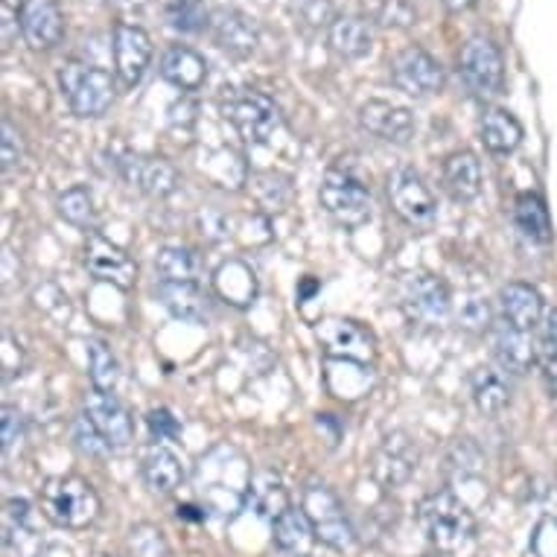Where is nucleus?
<instances>
[{
	"label": "nucleus",
	"instance_id": "obj_1",
	"mask_svg": "<svg viewBox=\"0 0 557 557\" xmlns=\"http://www.w3.org/2000/svg\"><path fill=\"white\" fill-rule=\"evenodd\" d=\"M418 520H421V529L426 534V540L438 548L441 555H461V552L473 546L475 517L449 491L426 496L418 505Z\"/></svg>",
	"mask_w": 557,
	"mask_h": 557
},
{
	"label": "nucleus",
	"instance_id": "obj_2",
	"mask_svg": "<svg viewBox=\"0 0 557 557\" xmlns=\"http://www.w3.org/2000/svg\"><path fill=\"white\" fill-rule=\"evenodd\" d=\"M100 508L97 491L79 475H53L41 487V513L59 529H88Z\"/></svg>",
	"mask_w": 557,
	"mask_h": 557
},
{
	"label": "nucleus",
	"instance_id": "obj_3",
	"mask_svg": "<svg viewBox=\"0 0 557 557\" xmlns=\"http://www.w3.org/2000/svg\"><path fill=\"white\" fill-rule=\"evenodd\" d=\"M321 208L345 228H359L371 220V190L354 170L330 166L321 182Z\"/></svg>",
	"mask_w": 557,
	"mask_h": 557
},
{
	"label": "nucleus",
	"instance_id": "obj_4",
	"mask_svg": "<svg viewBox=\"0 0 557 557\" xmlns=\"http://www.w3.org/2000/svg\"><path fill=\"white\" fill-rule=\"evenodd\" d=\"M59 83L76 117H102L114 102V79L94 64L71 62L59 74Z\"/></svg>",
	"mask_w": 557,
	"mask_h": 557
},
{
	"label": "nucleus",
	"instance_id": "obj_5",
	"mask_svg": "<svg viewBox=\"0 0 557 557\" xmlns=\"http://www.w3.org/2000/svg\"><path fill=\"white\" fill-rule=\"evenodd\" d=\"M304 513H307V520L312 522V529H315V537L330 548H338V552H345V548L354 546V529H350V520H347L345 505L338 499L333 491H330L327 484L312 482L304 487Z\"/></svg>",
	"mask_w": 557,
	"mask_h": 557
},
{
	"label": "nucleus",
	"instance_id": "obj_6",
	"mask_svg": "<svg viewBox=\"0 0 557 557\" xmlns=\"http://www.w3.org/2000/svg\"><path fill=\"white\" fill-rule=\"evenodd\" d=\"M461 76L479 100H494L503 91L505 64L499 47L484 36H473L461 50Z\"/></svg>",
	"mask_w": 557,
	"mask_h": 557
},
{
	"label": "nucleus",
	"instance_id": "obj_7",
	"mask_svg": "<svg viewBox=\"0 0 557 557\" xmlns=\"http://www.w3.org/2000/svg\"><path fill=\"white\" fill-rule=\"evenodd\" d=\"M315 336L321 342V350L330 359L354 362V366H371L376 357L374 333L350 319H327L315 327Z\"/></svg>",
	"mask_w": 557,
	"mask_h": 557
},
{
	"label": "nucleus",
	"instance_id": "obj_8",
	"mask_svg": "<svg viewBox=\"0 0 557 557\" xmlns=\"http://www.w3.org/2000/svg\"><path fill=\"white\" fill-rule=\"evenodd\" d=\"M388 201L397 211L403 222H409L414 228H430L435 216H438V205H435V196L423 184V178L411 166H403V170H394L388 175Z\"/></svg>",
	"mask_w": 557,
	"mask_h": 557
},
{
	"label": "nucleus",
	"instance_id": "obj_9",
	"mask_svg": "<svg viewBox=\"0 0 557 557\" xmlns=\"http://www.w3.org/2000/svg\"><path fill=\"white\" fill-rule=\"evenodd\" d=\"M392 83L397 91L423 100L444 88V67L421 47H406L392 59Z\"/></svg>",
	"mask_w": 557,
	"mask_h": 557
},
{
	"label": "nucleus",
	"instance_id": "obj_10",
	"mask_svg": "<svg viewBox=\"0 0 557 557\" xmlns=\"http://www.w3.org/2000/svg\"><path fill=\"white\" fill-rule=\"evenodd\" d=\"M231 123L246 137L248 144H269L272 135L281 128V111L265 94L246 91L237 94L228 109Z\"/></svg>",
	"mask_w": 557,
	"mask_h": 557
},
{
	"label": "nucleus",
	"instance_id": "obj_11",
	"mask_svg": "<svg viewBox=\"0 0 557 557\" xmlns=\"http://www.w3.org/2000/svg\"><path fill=\"white\" fill-rule=\"evenodd\" d=\"M418 447L406 432H392L385 435L380 449L374 453V465L371 473L383 487H400L411 479V473L418 470Z\"/></svg>",
	"mask_w": 557,
	"mask_h": 557
},
{
	"label": "nucleus",
	"instance_id": "obj_12",
	"mask_svg": "<svg viewBox=\"0 0 557 557\" xmlns=\"http://www.w3.org/2000/svg\"><path fill=\"white\" fill-rule=\"evenodd\" d=\"M85 265L88 272L97 277V281H106V284L117 286V289H132L137 277L135 260L117 248L114 243H109L100 234H91L88 237V246H85Z\"/></svg>",
	"mask_w": 557,
	"mask_h": 557
},
{
	"label": "nucleus",
	"instance_id": "obj_13",
	"mask_svg": "<svg viewBox=\"0 0 557 557\" xmlns=\"http://www.w3.org/2000/svg\"><path fill=\"white\" fill-rule=\"evenodd\" d=\"M208 33L216 41V47H222L225 53L237 55V59H246L257 50V41H260V33H257L255 21L248 18L246 12L234 10V7H220L208 15Z\"/></svg>",
	"mask_w": 557,
	"mask_h": 557
},
{
	"label": "nucleus",
	"instance_id": "obj_14",
	"mask_svg": "<svg viewBox=\"0 0 557 557\" xmlns=\"http://www.w3.org/2000/svg\"><path fill=\"white\" fill-rule=\"evenodd\" d=\"M18 27L33 50H50L64 36L62 10L55 0H24L18 10Z\"/></svg>",
	"mask_w": 557,
	"mask_h": 557
},
{
	"label": "nucleus",
	"instance_id": "obj_15",
	"mask_svg": "<svg viewBox=\"0 0 557 557\" xmlns=\"http://www.w3.org/2000/svg\"><path fill=\"white\" fill-rule=\"evenodd\" d=\"M152 62V38L135 24H117L114 29V67L126 88H135Z\"/></svg>",
	"mask_w": 557,
	"mask_h": 557
},
{
	"label": "nucleus",
	"instance_id": "obj_16",
	"mask_svg": "<svg viewBox=\"0 0 557 557\" xmlns=\"http://www.w3.org/2000/svg\"><path fill=\"white\" fill-rule=\"evenodd\" d=\"M45 540L38 534L33 508L24 499L3 505V557H38Z\"/></svg>",
	"mask_w": 557,
	"mask_h": 557
},
{
	"label": "nucleus",
	"instance_id": "obj_17",
	"mask_svg": "<svg viewBox=\"0 0 557 557\" xmlns=\"http://www.w3.org/2000/svg\"><path fill=\"white\" fill-rule=\"evenodd\" d=\"M403 307L411 319L423 321V324H438L449 315L453 301H449V289L444 281L432 277V274H418L406 284Z\"/></svg>",
	"mask_w": 557,
	"mask_h": 557
},
{
	"label": "nucleus",
	"instance_id": "obj_18",
	"mask_svg": "<svg viewBox=\"0 0 557 557\" xmlns=\"http://www.w3.org/2000/svg\"><path fill=\"white\" fill-rule=\"evenodd\" d=\"M85 414L97 423V430L106 435V441H109L114 449L128 447L132 438H135V426H132V418H128L126 406H123L114 394H88V397H85Z\"/></svg>",
	"mask_w": 557,
	"mask_h": 557
},
{
	"label": "nucleus",
	"instance_id": "obj_19",
	"mask_svg": "<svg viewBox=\"0 0 557 557\" xmlns=\"http://www.w3.org/2000/svg\"><path fill=\"white\" fill-rule=\"evenodd\" d=\"M120 173L132 187H137L147 196L164 199L178 187V173L173 164H166L164 158H147V156H126L120 161Z\"/></svg>",
	"mask_w": 557,
	"mask_h": 557
},
{
	"label": "nucleus",
	"instance_id": "obj_20",
	"mask_svg": "<svg viewBox=\"0 0 557 557\" xmlns=\"http://www.w3.org/2000/svg\"><path fill=\"white\" fill-rule=\"evenodd\" d=\"M359 126L371 135L383 137L388 144H409V137L414 135L411 111L383 100H371L359 109Z\"/></svg>",
	"mask_w": 557,
	"mask_h": 557
},
{
	"label": "nucleus",
	"instance_id": "obj_21",
	"mask_svg": "<svg viewBox=\"0 0 557 557\" xmlns=\"http://www.w3.org/2000/svg\"><path fill=\"white\" fill-rule=\"evenodd\" d=\"M494 354L508 374H529L537 366V342H531V333L511 327L508 321L494 327Z\"/></svg>",
	"mask_w": 557,
	"mask_h": 557
},
{
	"label": "nucleus",
	"instance_id": "obj_22",
	"mask_svg": "<svg viewBox=\"0 0 557 557\" xmlns=\"http://www.w3.org/2000/svg\"><path fill=\"white\" fill-rule=\"evenodd\" d=\"M499 307H503V321H508L511 327L531 333L540 327V321L546 315L543 310V298L534 286L529 284H508L499 295Z\"/></svg>",
	"mask_w": 557,
	"mask_h": 557
},
{
	"label": "nucleus",
	"instance_id": "obj_23",
	"mask_svg": "<svg viewBox=\"0 0 557 557\" xmlns=\"http://www.w3.org/2000/svg\"><path fill=\"white\" fill-rule=\"evenodd\" d=\"M272 540L274 546L281 548L284 555L289 557H312V548H315V529H312V522L307 520V513L304 508H286L277 520L272 522Z\"/></svg>",
	"mask_w": 557,
	"mask_h": 557
},
{
	"label": "nucleus",
	"instance_id": "obj_24",
	"mask_svg": "<svg viewBox=\"0 0 557 557\" xmlns=\"http://www.w3.org/2000/svg\"><path fill=\"white\" fill-rule=\"evenodd\" d=\"M161 76L178 91H199L208 79V62L190 47H170L161 62Z\"/></svg>",
	"mask_w": 557,
	"mask_h": 557
},
{
	"label": "nucleus",
	"instance_id": "obj_25",
	"mask_svg": "<svg viewBox=\"0 0 557 557\" xmlns=\"http://www.w3.org/2000/svg\"><path fill=\"white\" fill-rule=\"evenodd\" d=\"M140 473H144V482L152 494L158 496H170L175 494L178 487L184 484V465L182 458L175 456L170 447H152L144 458V467H140Z\"/></svg>",
	"mask_w": 557,
	"mask_h": 557
},
{
	"label": "nucleus",
	"instance_id": "obj_26",
	"mask_svg": "<svg viewBox=\"0 0 557 557\" xmlns=\"http://www.w3.org/2000/svg\"><path fill=\"white\" fill-rule=\"evenodd\" d=\"M213 289L231 307H248L257 298V274L243 260H225L213 274Z\"/></svg>",
	"mask_w": 557,
	"mask_h": 557
},
{
	"label": "nucleus",
	"instance_id": "obj_27",
	"mask_svg": "<svg viewBox=\"0 0 557 557\" xmlns=\"http://www.w3.org/2000/svg\"><path fill=\"white\" fill-rule=\"evenodd\" d=\"M444 187L456 201H473L482 193V164L473 152H453L444 161Z\"/></svg>",
	"mask_w": 557,
	"mask_h": 557
},
{
	"label": "nucleus",
	"instance_id": "obj_28",
	"mask_svg": "<svg viewBox=\"0 0 557 557\" xmlns=\"http://www.w3.org/2000/svg\"><path fill=\"white\" fill-rule=\"evenodd\" d=\"M330 47L342 59H362L374 47V29L359 15H342L330 24Z\"/></svg>",
	"mask_w": 557,
	"mask_h": 557
},
{
	"label": "nucleus",
	"instance_id": "obj_29",
	"mask_svg": "<svg viewBox=\"0 0 557 557\" xmlns=\"http://www.w3.org/2000/svg\"><path fill=\"white\" fill-rule=\"evenodd\" d=\"M470 388H473L475 406L487 418H499L508 409V403H511V388L503 380V374L494 371L491 366L475 368L473 374H470Z\"/></svg>",
	"mask_w": 557,
	"mask_h": 557
},
{
	"label": "nucleus",
	"instance_id": "obj_30",
	"mask_svg": "<svg viewBox=\"0 0 557 557\" xmlns=\"http://www.w3.org/2000/svg\"><path fill=\"white\" fill-rule=\"evenodd\" d=\"M158 295L175 319L190 321V324L208 321V298L201 295L199 284H161Z\"/></svg>",
	"mask_w": 557,
	"mask_h": 557
},
{
	"label": "nucleus",
	"instance_id": "obj_31",
	"mask_svg": "<svg viewBox=\"0 0 557 557\" xmlns=\"http://www.w3.org/2000/svg\"><path fill=\"white\" fill-rule=\"evenodd\" d=\"M482 144L496 156H508L522 144V126L520 120L513 117L511 111L494 109L487 111L482 120Z\"/></svg>",
	"mask_w": 557,
	"mask_h": 557
},
{
	"label": "nucleus",
	"instance_id": "obj_32",
	"mask_svg": "<svg viewBox=\"0 0 557 557\" xmlns=\"http://www.w3.org/2000/svg\"><path fill=\"white\" fill-rule=\"evenodd\" d=\"M513 222L531 243H548L552 239V220H548L546 201L537 193H520L513 205Z\"/></svg>",
	"mask_w": 557,
	"mask_h": 557
},
{
	"label": "nucleus",
	"instance_id": "obj_33",
	"mask_svg": "<svg viewBox=\"0 0 557 557\" xmlns=\"http://www.w3.org/2000/svg\"><path fill=\"white\" fill-rule=\"evenodd\" d=\"M156 272L161 284H196L201 274V260L190 248L170 246L158 255Z\"/></svg>",
	"mask_w": 557,
	"mask_h": 557
},
{
	"label": "nucleus",
	"instance_id": "obj_34",
	"mask_svg": "<svg viewBox=\"0 0 557 557\" xmlns=\"http://www.w3.org/2000/svg\"><path fill=\"white\" fill-rule=\"evenodd\" d=\"M248 503L255 505L260 517H265V520L272 522L289 508V499H286V491L281 487V479L272 473H260L251 479Z\"/></svg>",
	"mask_w": 557,
	"mask_h": 557
},
{
	"label": "nucleus",
	"instance_id": "obj_35",
	"mask_svg": "<svg viewBox=\"0 0 557 557\" xmlns=\"http://www.w3.org/2000/svg\"><path fill=\"white\" fill-rule=\"evenodd\" d=\"M88 362H91L94 392H114L120 380V366L117 359H114V354H111V347L106 345V342H100V338L88 342Z\"/></svg>",
	"mask_w": 557,
	"mask_h": 557
},
{
	"label": "nucleus",
	"instance_id": "obj_36",
	"mask_svg": "<svg viewBox=\"0 0 557 557\" xmlns=\"http://www.w3.org/2000/svg\"><path fill=\"white\" fill-rule=\"evenodd\" d=\"M59 213L64 222H71L74 228L88 231L94 225V199L85 187H71L59 196Z\"/></svg>",
	"mask_w": 557,
	"mask_h": 557
},
{
	"label": "nucleus",
	"instance_id": "obj_37",
	"mask_svg": "<svg viewBox=\"0 0 557 557\" xmlns=\"http://www.w3.org/2000/svg\"><path fill=\"white\" fill-rule=\"evenodd\" d=\"M164 15L170 27L182 29V33H196V29L208 27V15L201 10L199 0H166Z\"/></svg>",
	"mask_w": 557,
	"mask_h": 557
},
{
	"label": "nucleus",
	"instance_id": "obj_38",
	"mask_svg": "<svg viewBox=\"0 0 557 557\" xmlns=\"http://www.w3.org/2000/svg\"><path fill=\"white\" fill-rule=\"evenodd\" d=\"M74 444L76 449L88 458H106L111 453V444L106 441L100 430H97V423L88 418V414H79L74 421Z\"/></svg>",
	"mask_w": 557,
	"mask_h": 557
},
{
	"label": "nucleus",
	"instance_id": "obj_39",
	"mask_svg": "<svg viewBox=\"0 0 557 557\" xmlns=\"http://www.w3.org/2000/svg\"><path fill=\"white\" fill-rule=\"evenodd\" d=\"M128 548L135 557H170V546H166L164 534L149 522H140L128 534Z\"/></svg>",
	"mask_w": 557,
	"mask_h": 557
},
{
	"label": "nucleus",
	"instance_id": "obj_40",
	"mask_svg": "<svg viewBox=\"0 0 557 557\" xmlns=\"http://www.w3.org/2000/svg\"><path fill=\"white\" fill-rule=\"evenodd\" d=\"M0 166L3 170H12L15 164H21V158H24V140H21V132L12 126L10 120H3V126H0Z\"/></svg>",
	"mask_w": 557,
	"mask_h": 557
},
{
	"label": "nucleus",
	"instance_id": "obj_41",
	"mask_svg": "<svg viewBox=\"0 0 557 557\" xmlns=\"http://www.w3.org/2000/svg\"><path fill=\"white\" fill-rule=\"evenodd\" d=\"M0 438H3V453L10 456L12 447L24 441V414L12 406H3V418H0Z\"/></svg>",
	"mask_w": 557,
	"mask_h": 557
},
{
	"label": "nucleus",
	"instance_id": "obj_42",
	"mask_svg": "<svg viewBox=\"0 0 557 557\" xmlns=\"http://www.w3.org/2000/svg\"><path fill=\"white\" fill-rule=\"evenodd\" d=\"M330 10H333V0H295V15L310 27L327 24Z\"/></svg>",
	"mask_w": 557,
	"mask_h": 557
},
{
	"label": "nucleus",
	"instance_id": "obj_43",
	"mask_svg": "<svg viewBox=\"0 0 557 557\" xmlns=\"http://www.w3.org/2000/svg\"><path fill=\"white\" fill-rule=\"evenodd\" d=\"M557 357V307L546 310L540 321V342H537V359Z\"/></svg>",
	"mask_w": 557,
	"mask_h": 557
},
{
	"label": "nucleus",
	"instance_id": "obj_44",
	"mask_svg": "<svg viewBox=\"0 0 557 557\" xmlns=\"http://www.w3.org/2000/svg\"><path fill=\"white\" fill-rule=\"evenodd\" d=\"M461 321H465L467 330H487L491 327V307L482 298H473L467 301L465 312H461Z\"/></svg>",
	"mask_w": 557,
	"mask_h": 557
},
{
	"label": "nucleus",
	"instance_id": "obj_45",
	"mask_svg": "<svg viewBox=\"0 0 557 557\" xmlns=\"http://www.w3.org/2000/svg\"><path fill=\"white\" fill-rule=\"evenodd\" d=\"M147 421L152 435H158V438H166V435H175V432H178V423H175V418L166 409L149 411Z\"/></svg>",
	"mask_w": 557,
	"mask_h": 557
},
{
	"label": "nucleus",
	"instance_id": "obj_46",
	"mask_svg": "<svg viewBox=\"0 0 557 557\" xmlns=\"http://www.w3.org/2000/svg\"><path fill=\"white\" fill-rule=\"evenodd\" d=\"M540 371H543V385L552 397H557V357L537 359Z\"/></svg>",
	"mask_w": 557,
	"mask_h": 557
},
{
	"label": "nucleus",
	"instance_id": "obj_47",
	"mask_svg": "<svg viewBox=\"0 0 557 557\" xmlns=\"http://www.w3.org/2000/svg\"><path fill=\"white\" fill-rule=\"evenodd\" d=\"M441 3H444L449 12H467L470 7H473L475 0H441Z\"/></svg>",
	"mask_w": 557,
	"mask_h": 557
},
{
	"label": "nucleus",
	"instance_id": "obj_48",
	"mask_svg": "<svg viewBox=\"0 0 557 557\" xmlns=\"http://www.w3.org/2000/svg\"><path fill=\"white\" fill-rule=\"evenodd\" d=\"M117 7H123V10H137V7H144V3H149V0H114Z\"/></svg>",
	"mask_w": 557,
	"mask_h": 557
}]
</instances>
